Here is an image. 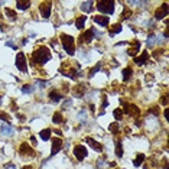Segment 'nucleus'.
Wrapping results in <instances>:
<instances>
[{
    "label": "nucleus",
    "mask_w": 169,
    "mask_h": 169,
    "mask_svg": "<svg viewBox=\"0 0 169 169\" xmlns=\"http://www.w3.org/2000/svg\"><path fill=\"white\" fill-rule=\"evenodd\" d=\"M100 69H101V64H97V65H96V67L88 72V77H90V78H91V77H94V74H96V72H98Z\"/></svg>",
    "instance_id": "obj_33"
},
{
    "label": "nucleus",
    "mask_w": 169,
    "mask_h": 169,
    "mask_svg": "<svg viewBox=\"0 0 169 169\" xmlns=\"http://www.w3.org/2000/svg\"><path fill=\"white\" fill-rule=\"evenodd\" d=\"M147 59H149V54H147V51H145L139 58H134V61H136V64H137V65H143Z\"/></svg>",
    "instance_id": "obj_19"
},
{
    "label": "nucleus",
    "mask_w": 169,
    "mask_h": 169,
    "mask_svg": "<svg viewBox=\"0 0 169 169\" xmlns=\"http://www.w3.org/2000/svg\"><path fill=\"white\" fill-rule=\"evenodd\" d=\"M97 9L101 13L113 15L114 13V2H113V0H101V2L97 3Z\"/></svg>",
    "instance_id": "obj_4"
},
{
    "label": "nucleus",
    "mask_w": 169,
    "mask_h": 169,
    "mask_svg": "<svg viewBox=\"0 0 169 169\" xmlns=\"http://www.w3.org/2000/svg\"><path fill=\"white\" fill-rule=\"evenodd\" d=\"M116 155H117V157L123 156V147H121V142L120 140L116 142Z\"/></svg>",
    "instance_id": "obj_29"
},
{
    "label": "nucleus",
    "mask_w": 169,
    "mask_h": 169,
    "mask_svg": "<svg viewBox=\"0 0 169 169\" xmlns=\"http://www.w3.org/2000/svg\"><path fill=\"white\" fill-rule=\"evenodd\" d=\"M145 159H146V156H145L143 153H139V155H137V157L133 160V165H134V166H140V165L143 163V160H145Z\"/></svg>",
    "instance_id": "obj_26"
},
{
    "label": "nucleus",
    "mask_w": 169,
    "mask_h": 169,
    "mask_svg": "<svg viewBox=\"0 0 169 169\" xmlns=\"http://www.w3.org/2000/svg\"><path fill=\"white\" fill-rule=\"evenodd\" d=\"M86 20H87V18H86V16L78 18V19H77V22H75L77 28H78V29H82V28H84V25H86Z\"/></svg>",
    "instance_id": "obj_27"
},
{
    "label": "nucleus",
    "mask_w": 169,
    "mask_h": 169,
    "mask_svg": "<svg viewBox=\"0 0 169 169\" xmlns=\"http://www.w3.org/2000/svg\"><path fill=\"white\" fill-rule=\"evenodd\" d=\"M78 119H79L81 121H86V119H87V114H86V111H81V113L78 114Z\"/></svg>",
    "instance_id": "obj_39"
},
{
    "label": "nucleus",
    "mask_w": 169,
    "mask_h": 169,
    "mask_svg": "<svg viewBox=\"0 0 169 169\" xmlns=\"http://www.w3.org/2000/svg\"><path fill=\"white\" fill-rule=\"evenodd\" d=\"M94 22L97 23V25H100V26H107L109 25V18H106V16H96L94 18Z\"/></svg>",
    "instance_id": "obj_17"
},
{
    "label": "nucleus",
    "mask_w": 169,
    "mask_h": 169,
    "mask_svg": "<svg viewBox=\"0 0 169 169\" xmlns=\"http://www.w3.org/2000/svg\"><path fill=\"white\" fill-rule=\"evenodd\" d=\"M86 86H84V84H79V86H77L75 88H74V96L75 97H82L84 94H86Z\"/></svg>",
    "instance_id": "obj_16"
},
{
    "label": "nucleus",
    "mask_w": 169,
    "mask_h": 169,
    "mask_svg": "<svg viewBox=\"0 0 169 169\" xmlns=\"http://www.w3.org/2000/svg\"><path fill=\"white\" fill-rule=\"evenodd\" d=\"M6 16L9 18V19H12V20H16V13H15V10H12V9H6Z\"/></svg>",
    "instance_id": "obj_32"
},
{
    "label": "nucleus",
    "mask_w": 169,
    "mask_h": 169,
    "mask_svg": "<svg viewBox=\"0 0 169 169\" xmlns=\"http://www.w3.org/2000/svg\"><path fill=\"white\" fill-rule=\"evenodd\" d=\"M139 49H140V42H139V41H134L133 45H132V48L127 49V54H129L130 56H136V54L139 52Z\"/></svg>",
    "instance_id": "obj_14"
},
{
    "label": "nucleus",
    "mask_w": 169,
    "mask_h": 169,
    "mask_svg": "<svg viewBox=\"0 0 169 169\" xmlns=\"http://www.w3.org/2000/svg\"><path fill=\"white\" fill-rule=\"evenodd\" d=\"M61 42H62V46L64 49L67 51L68 55H74L75 54V42H74V38L69 36V35H61Z\"/></svg>",
    "instance_id": "obj_3"
},
{
    "label": "nucleus",
    "mask_w": 169,
    "mask_h": 169,
    "mask_svg": "<svg viewBox=\"0 0 169 169\" xmlns=\"http://www.w3.org/2000/svg\"><path fill=\"white\" fill-rule=\"evenodd\" d=\"M78 69H79V65L78 64H75V62H72V61H68V62H64L62 65H61V74L62 75H65V77H68V78H77V75H78Z\"/></svg>",
    "instance_id": "obj_2"
},
{
    "label": "nucleus",
    "mask_w": 169,
    "mask_h": 169,
    "mask_svg": "<svg viewBox=\"0 0 169 169\" xmlns=\"http://www.w3.org/2000/svg\"><path fill=\"white\" fill-rule=\"evenodd\" d=\"M31 142H32V145H33V146H36V139H35L33 136L31 137Z\"/></svg>",
    "instance_id": "obj_47"
},
{
    "label": "nucleus",
    "mask_w": 169,
    "mask_h": 169,
    "mask_svg": "<svg viewBox=\"0 0 169 169\" xmlns=\"http://www.w3.org/2000/svg\"><path fill=\"white\" fill-rule=\"evenodd\" d=\"M33 90H35V87H33V86H29V84L23 86V88H22V91H23L25 94H31V93H33Z\"/></svg>",
    "instance_id": "obj_31"
},
{
    "label": "nucleus",
    "mask_w": 169,
    "mask_h": 169,
    "mask_svg": "<svg viewBox=\"0 0 169 169\" xmlns=\"http://www.w3.org/2000/svg\"><path fill=\"white\" fill-rule=\"evenodd\" d=\"M74 155H75V157H77L78 160H82L84 157H87L88 150L84 147V146H81V145H77V146L74 147Z\"/></svg>",
    "instance_id": "obj_8"
},
{
    "label": "nucleus",
    "mask_w": 169,
    "mask_h": 169,
    "mask_svg": "<svg viewBox=\"0 0 169 169\" xmlns=\"http://www.w3.org/2000/svg\"><path fill=\"white\" fill-rule=\"evenodd\" d=\"M19 153L22 155V156H35V152H33V149L28 145V143H22L20 145V149H19Z\"/></svg>",
    "instance_id": "obj_10"
},
{
    "label": "nucleus",
    "mask_w": 169,
    "mask_h": 169,
    "mask_svg": "<svg viewBox=\"0 0 169 169\" xmlns=\"http://www.w3.org/2000/svg\"><path fill=\"white\" fill-rule=\"evenodd\" d=\"M0 120H5V121H10V116L7 113H0Z\"/></svg>",
    "instance_id": "obj_37"
},
{
    "label": "nucleus",
    "mask_w": 169,
    "mask_h": 169,
    "mask_svg": "<svg viewBox=\"0 0 169 169\" xmlns=\"http://www.w3.org/2000/svg\"><path fill=\"white\" fill-rule=\"evenodd\" d=\"M149 111H150V113H153V116H157V109H156V107H153V109H150Z\"/></svg>",
    "instance_id": "obj_44"
},
{
    "label": "nucleus",
    "mask_w": 169,
    "mask_h": 169,
    "mask_svg": "<svg viewBox=\"0 0 169 169\" xmlns=\"http://www.w3.org/2000/svg\"><path fill=\"white\" fill-rule=\"evenodd\" d=\"M168 3H163L162 5V7H159L157 10H156V13H155V18L157 19V20H160V19H163L165 16H168V13H169V10H168Z\"/></svg>",
    "instance_id": "obj_11"
},
{
    "label": "nucleus",
    "mask_w": 169,
    "mask_h": 169,
    "mask_svg": "<svg viewBox=\"0 0 169 169\" xmlns=\"http://www.w3.org/2000/svg\"><path fill=\"white\" fill-rule=\"evenodd\" d=\"M16 6L20 10H28L31 7V2H22V0H19V2H16Z\"/></svg>",
    "instance_id": "obj_23"
},
{
    "label": "nucleus",
    "mask_w": 169,
    "mask_h": 169,
    "mask_svg": "<svg viewBox=\"0 0 169 169\" xmlns=\"http://www.w3.org/2000/svg\"><path fill=\"white\" fill-rule=\"evenodd\" d=\"M51 133H52V132H51L49 129L42 130V132H41V139H42V140H48V139L51 137Z\"/></svg>",
    "instance_id": "obj_30"
},
{
    "label": "nucleus",
    "mask_w": 169,
    "mask_h": 169,
    "mask_svg": "<svg viewBox=\"0 0 169 169\" xmlns=\"http://www.w3.org/2000/svg\"><path fill=\"white\" fill-rule=\"evenodd\" d=\"M16 67H18V69H20L22 72H26V69H28V65H26V56H25L22 52L16 55Z\"/></svg>",
    "instance_id": "obj_6"
},
{
    "label": "nucleus",
    "mask_w": 169,
    "mask_h": 169,
    "mask_svg": "<svg viewBox=\"0 0 169 169\" xmlns=\"http://www.w3.org/2000/svg\"><path fill=\"white\" fill-rule=\"evenodd\" d=\"M38 86H39V87H45L46 82H45V81H38Z\"/></svg>",
    "instance_id": "obj_45"
},
{
    "label": "nucleus",
    "mask_w": 169,
    "mask_h": 169,
    "mask_svg": "<svg viewBox=\"0 0 169 169\" xmlns=\"http://www.w3.org/2000/svg\"><path fill=\"white\" fill-rule=\"evenodd\" d=\"M69 106H71V100H65V101H64V104H62V107H64V109H67V107H69Z\"/></svg>",
    "instance_id": "obj_41"
},
{
    "label": "nucleus",
    "mask_w": 169,
    "mask_h": 169,
    "mask_svg": "<svg viewBox=\"0 0 169 169\" xmlns=\"http://www.w3.org/2000/svg\"><path fill=\"white\" fill-rule=\"evenodd\" d=\"M52 121H54V123H56V124H59V123H62V121H64V116H62L61 113H55V114L52 116Z\"/></svg>",
    "instance_id": "obj_28"
},
{
    "label": "nucleus",
    "mask_w": 169,
    "mask_h": 169,
    "mask_svg": "<svg viewBox=\"0 0 169 169\" xmlns=\"http://www.w3.org/2000/svg\"><path fill=\"white\" fill-rule=\"evenodd\" d=\"M51 7H52V3L51 2H45V3H41L39 9H41V15L42 18H49L51 16Z\"/></svg>",
    "instance_id": "obj_9"
},
{
    "label": "nucleus",
    "mask_w": 169,
    "mask_h": 169,
    "mask_svg": "<svg viewBox=\"0 0 169 169\" xmlns=\"http://www.w3.org/2000/svg\"><path fill=\"white\" fill-rule=\"evenodd\" d=\"M49 59H51V52L46 46H39L36 51H33L32 58H31L32 64H35V65H43Z\"/></svg>",
    "instance_id": "obj_1"
},
{
    "label": "nucleus",
    "mask_w": 169,
    "mask_h": 169,
    "mask_svg": "<svg viewBox=\"0 0 169 169\" xmlns=\"http://www.w3.org/2000/svg\"><path fill=\"white\" fill-rule=\"evenodd\" d=\"M109 129H110V132H111V133H114V134H116V133H119V124H117V123L110 124V127H109Z\"/></svg>",
    "instance_id": "obj_35"
},
{
    "label": "nucleus",
    "mask_w": 169,
    "mask_h": 169,
    "mask_svg": "<svg viewBox=\"0 0 169 169\" xmlns=\"http://www.w3.org/2000/svg\"><path fill=\"white\" fill-rule=\"evenodd\" d=\"M23 169H32V166H31V165H28V166H25Z\"/></svg>",
    "instance_id": "obj_48"
},
{
    "label": "nucleus",
    "mask_w": 169,
    "mask_h": 169,
    "mask_svg": "<svg viewBox=\"0 0 169 169\" xmlns=\"http://www.w3.org/2000/svg\"><path fill=\"white\" fill-rule=\"evenodd\" d=\"M7 45H9V46H12V48H16V45H15L12 41H7Z\"/></svg>",
    "instance_id": "obj_46"
},
{
    "label": "nucleus",
    "mask_w": 169,
    "mask_h": 169,
    "mask_svg": "<svg viewBox=\"0 0 169 169\" xmlns=\"http://www.w3.org/2000/svg\"><path fill=\"white\" fill-rule=\"evenodd\" d=\"M132 75H133V69L129 68V67L124 68V71H123V79H124V81H129Z\"/></svg>",
    "instance_id": "obj_25"
},
{
    "label": "nucleus",
    "mask_w": 169,
    "mask_h": 169,
    "mask_svg": "<svg viewBox=\"0 0 169 169\" xmlns=\"http://www.w3.org/2000/svg\"><path fill=\"white\" fill-rule=\"evenodd\" d=\"M156 42H160V38H159V36H156L155 33H150V35L147 36V41H146L147 46H153Z\"/></svg>",
    "instance_id": "obj_18"
},
{
    "label": "nucleus",
    "mask_w": 169,
    "mask_h": 169,
    "mask_svg": "<svg viewBox=\"0 0 169 169\" xmlns=\"http://www.w3.org/2000/svg\"><path fill=\"white\" fill-rule=\"evenodd\" d=\"M121 29H123V26H121L120 23H116V25H113V26L110 28V36H114V35L120 33V32H121Z\"/></svg>",
    "instance_id": "obj_20"
},
{
    "label": "nucleus",
    "mask_w": 169,
    "mask_h": 169,
    "mask_svg": "<svg viewBox=\"0 0 169 169\" xmlns=\"http://www.w3.org/2000/svg\"><path fill=\"white\" fill-rule=\"evenodd\" d=\"M121 104H123V107H124L126 114H129L130 117H139V114H140L139 107H136L134 104H129V103H121Z\"/></svg>",
    "instance_id": "obj_5"
},
{
    "label": "nucleus",
    "mask_w": 169,
    "mask_h": 169,
    "mask_svg": "<svg viewBox=\"0 0 169 169\" xmlns=\"http://www.w3.org/2000/svg\"><path fill=\"white\" fill-rule=\"evenodd\" d=\"M145 25H146L147 28H153V26H155V23H153V20H147V22H146Z\"/></svg>",
    "instance_id": "obj_42"
},
{
    "label": "nucleus",
    "mask_w": 169,
    "mask_h": 169,
    "mask_svg": "<svg viewBox=\"0 0 169 169\" xmlns=\"http://www.w3.org/2000/svg\"><path fill=\"white\" fill-rule=\"evenodd\" d=\"M0 124H2V120H0ZM0 127H2V126H0Z\"/></svg>",
    "instance_id": "obj_50"
},
{
    "label": "nucleus",
    "mask_w": 169,
    "mask_h": 169,
    "mask_svg": "<svg viewBox=\"0 0 169 169\" xmlns=\"http://www.w3.org/2000/svg\"><path fill=\"white\" fill-rule=\"evenodd\" d=\"M13 133H15V130H13L12 126H9V124L2 126V134H3V136H12Z\"/></svg>",
    "instance_id": "obj_21"
},
{
    "label": "nucleus",
    "mask_w": 169,
    "mask_h": 169,
    "mask_svg": "<svg viewBox=\"0 0 169 169\" xmlns=\"http://www.w3.org/2000/svg\"><path fill=\"white\" fill-rule=\"evenodd\" d=\"M97 166H98V168H106V166H109V163H107L104 159H98V160H97Z\"/></svg>",
    "instance_id": "obj_36"
},
{
    "label": "nucleus",
    "mask_w": 169,
    "mask_h": 169,
    "mask_svg": "<svg viewBox=\"0 0 169 169\" xmlns=\"http://www.w3.org/2000/svg\"><path fill=\"white\" fill-rule=\"evenodd\" d=\"M113 116L116 117V120H121V119H123V111H121L120 109H116V110L113 111Z\"/></svg>",
    "instance_id": "obj_34"
},
{
    "label": "nucleus",
    "mask_w": 169,
    "mask_h": 169,
    "mask_svg": "<svg viewBox=\"0 0 169 169\" xmlns=\"http://www.w3.org/2000/svg\"><path fill=\"white\" fill-rule=\"evenodd\" d=\"M130 16H132V10H126L121 13V19H129Z\"/></svg>",
    "instance_id": "obj_38"
},
{
    "label": "nucleus",
    "mask_w": 169,
    "mask_h": 169,
    "mask_svg": "<svg viewBox=\"0 0 169 169\" xmlns=\"http://www.w3.org/2000/svg\"><path fill=\"white\" fill-rule=\"evenodd\" d=\"M93 2H84L82 5H81V10H84L86 13H90V12H93Z\"/></svg>",
    "instance_id": "obj_22"
},
{
    "label": "nucleus",
    "mask_w": 169,
    "mask_h": 169,
    "mask_svg": "<svg viewBox=\"0 0 169 169\" xmlns=\"http://www.w3.org/2000/svg\"><path fill=\"white\" fill-rule=\"evenodd\" d=\"M49 98L52 100V101H55V103H58L61 98H62V96L58 93V91H55V90H52L51 93H49Z\"/></svg>",
    "instance_id": "obj_24"
},
{
    "label": "nucleus",
    "mask_w": 169,
    "mask_h": 169,
    "mask_svg": "<svg viewBox=\"0 0 169 169\" xmlns=\"http://www.w3.org/2000/svg\"><path fill=\"white\" fill-rule=\"evenodd\" d=\"M0 104H2V96H0Z\"/></svg>",
    "instance_id": "obj_49"
},
{
    "label": "nucleus",
    "mask_w": 169,
    "mask_h": 169,
    "mask_svg": "<svg viewBox=\"0 0 169 169\" xmlns=\"http://www.w3.org/2000/svg\"><path fill=\"white\" fill-rule=\"evenodd\" d=\"M107 104H109V103H107V97L104 96V97H103V109H106V107H107Z\"/></svg>",
    "instance_id": "obj_43"
},
{
    "label": "nucleus",
    "mask_w": 169,
    "mask_h": 169,
    "mask_svg": "<svg viewBox=\"0 0 169 169\" xmlns=\"http://www.w3.org/2000/svg\"><path fill=\"white\" fill-rule=\"evenodd\" d=\"M157 166H159V162H157V160H155L153 157H150V159H147V160H146L145 169H157Z\"/></svg>",
    "instance_id": "obj_15"
},
{
    "label": "nucleus",
    "mask_w": 169,
    "mask_h": 169,
    "mask_svg": "<svg viewBox=\"0 0 169 169\" xmlns=\"http://www.w3.org/2000/svg\"><path fill=\"white\" fill-rule=\"evenodd\" d=\"M160 104H163V106H168V96H163V97L160 98Z\"/></svg>",
    "instance_id": "obj_40"
},
{
    "label": "nucleus",
    "mask_w": 169,
    "mask_h": 169,
    "mask_svg": "<svg viewBox=\"0 0 169 169\" xmlns=\"http://www.w3.org/2000/svg\"><path fill=\"white\" fill-rule=\"evenodd\" d=\"M94 36H96V31L94 29H88V31H86V32L79 36V42L81 43H90Z\"/></svg>",
    "instance_id": "obj_7"
},
{
    "label": "nucleus",
    "mask_w": 169,
    "mask_h": 169,
    "mask_svg": "<svg viewBox=\"0 0 169 169\" xmlns=\"http://www.w3.org/2000/svg\"><path fill=\"white\" fill-rule=\"evenodd\" d=\"M61 149H62V140H61L59 137H55V139L52 140V150H51V155H52V156L56 155Z\"/></svg>",
    "instance_id": "obj_12"
},
{
    "label": "nucleus",
    "mask_w": 169,
    "mask_h": 169,
    "mask_svg": "<svg viewBox=\"0 0 169 169\" xmlns=\"http://www.w3.org/2000/svg\"><path fill=\"white\" fill-rule=\"evenodd\" d=\"M86 140H87V143H88V145L96 150V152H101V150H103V145H101V143H98V142H96L93 137H87Z\"/></svg>",
    "instance_id": "obj_13"
}]
</instances>
